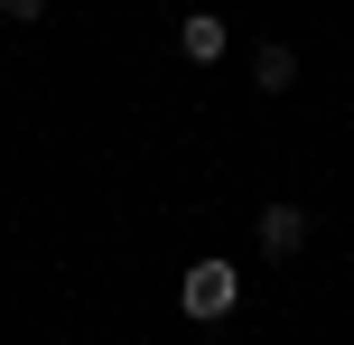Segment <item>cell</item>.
Returning a JSON list of instances; mask_svg holds the SVG:
<instances>
[{"instance_id":"277c9868","label":"cell","mask_w":354,"mask_h":345,"mask_svg":"<svg viewBox=\"0 0 354 345\" xmlns=\"http://www.w3.org/2000/svg\"><path fill=\"white\" fill-rule=\"evenodd\" d=\"M299 84V56L280 47V37H270V47H252V93H289Z\"/></svg>"},{"instance_id":"7a4b0ae2","label":"cell","mask_w":354,"mask_h":345,"mask_svg":"<svg viewBox=\"0 0 354 345\" xmlns=\"http://www.w3.org/2000/svg\"><path fill=\"white\" fill-rule=\"evenodd\" d=\"M252 243H261L270 261H289L308 243V215H299V205H261V215H252Z\"/></svg>"},{"instance_id":"5b68a950","label":"cell","mask_w":354,"mask_h":345,"mask_svg":"<svg viewBox=\"0 0 354 345\" xmlns=\"http://www.w3.org/2000/svg\"><path fill=\"white\" fill-rule=\"evenodd\" d=\"M0 19H19V28H28V19H47V0H0Z\"/></svg>"},{"instance_id":"6da1fadb","label":"cell","mask_w":354,"mask_h":345,"mask_svg":"<svg viewBox=\"0 0 354 345\" xmlns=\"http://www.w3.org/2000/svg\"><path fill=\"white\" fill-rule=\"evenodd\" d=\"M177 308H187L196 327H214V317H233V308H243V271H233V261H196V271L177 280Z\"/></svg>"},{"instance_id":"3957f363","label":"cell","mask_w":354,"mask_h":345,"mask_svg":"<svg viewBox=\"0 0 354 345\" xmlns=\"http://www.w3.org/2000/svg\"><path fill=\"white\" fill-rule=\"evenodd\" d=\"M177 56H187V66H214V56H224V10H187L177 19Z\"/></svg>"}]
</instances>
